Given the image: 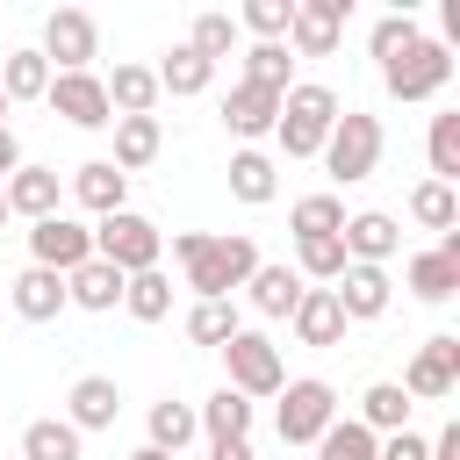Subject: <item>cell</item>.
<instances>
[{"mask_svg":"<svg viewBox=\"0 0 460 460\" xmlns=\"http://www.w3.org/2000/svg\"><path fill=\"white\" fill-rule=\"evenodd\" d=\"M172 259H180L194 302H230V288H244L259 273V244L244 230H180Z\"/></svg>","mask_w":460,"mask_h":460,"instance_id":"1","label":"cell"},{"mask_svg":"<svg viewBox=\"0 0 460 460\" xmlns=\"http://www.w3.org/2000/svg\"><path fill=\"white\" fill-rule=\"evenodd\" d=\"M338 122V93L323 79H295L280 93V115H273V137H280V158H316L323 137Z\"/></svg>","mask_w":460,"mask_h":460,"instance_id":"2","label":"cell"},{"mask_svg":"<svg viewBox=\"0 0 460 460\" xmlns=\"http://www.w3.org/2000/svg\"><path fill=\"white\" fill-rule=\"evenodd\" d=\"M381 151H388L381 115H367V108H338V122H331V137H323V151H316V158L331 165V180H338V187H352V180H374Z\"/></svg>","mask_w":460,"mask_h":460,"instance_id":"3","label":"cell"},{"mask_svg":"<svg viewBox=\"0 0 460 460\" xmlns=\"http://www.w3.org/2000/svg\"><path fill=\"white\" fill-rule=\"evenodd\" d=\"M158 252H165V230H158L151 216H137V208H115V216L93 223V259H108L122 280H129V273H151Z\"/></svg>","mask_w":460,"mask_h":460,"instance_id":"4","label":"cell"},{"mask_svg":"<svg viewBox=\"0 0 460 460\" xmlns=\"http://www.w3.org/2000/svg\"><path fill=\"white\" fill-rule=\"evenodd\" d=\"M331 424H338V388H331V381L302 374V381H288V388H280V410H273L280 446H316Z\"/></svg>","mask_w":460,"mask_h":460,"instance_id":"5","label":"cell"},{"mask_svg":"<svg viewBox=\"0 0 460 460\" xmlns=\"http://www.w3.org/2000/svg\"><path fill=\"white\" fill-rule=\"evenodd\" d=\"M223 367H230V381H223V388H237L244 402H259V395H280V388H288L280 345H273L266 331H237V338L223 345Z\"/></svg>","mask_w":460,"mask_h":460,"instance_id":"6","label":"cell"},{"mask_svg":"<svg viewBox=\"0 0 460 460\" xmlns=\"http://www.w3.org/2000/svg\"><path fill=\"white\" fill-rule=\"evenodd\" d=\"M446 79H453V50H446L438 36H417L410 50H395V58L381 65V86H388L395 101H431Z\"/></svg>","mask_w":460,"mask_h":460,"instance_id":"7","label":"cell"},{"mask_svg":"<svg viewBox=\"0 0 460 460\" xmlns=\"http://www.w3.org/2000/svg\"><path fill=\"white\" fill-rule=\"evenodd\" d=\"M410 402H446L453 388H460V338L453 331H438V338H424L417 352H410V367H402V381H395Z\"/></svg>","mask_w":460,"mask_h":460,"instance_id":"8","label":"cell"},{"mask_svg":"<svg viewBox=\"0 0 460 460\" xmlns=\"http://www.w3.org/2000/svg\"><path fill=\"white\" fill-rule=\"evenodd\" d=\"M93 58H101V22L86 7H58L43 22V65L50 72H93Z\"/></svg>","mask_w":460,"mask_h":460,"instance_id":"9","label":"cell"},{"mask_svg":"<svg viewBox=\"0 0 460 460\" xmlns=\"http://www.w3.org/2000/svg\"><path fill=\"white\" fill-rule=\"evenodd\" d=\"M93 259V230L79 223V216H43V223H29V266H50V273H79Z\"/></svg>","mask_w":460,"mask_h":460,"instance_id":"10","label":"cell"},{"mask_svg":"<svg viewBox=\"0 0 460 460\" xmlns=\"http://www.w3.org/2000/svg\"><path fill=\"white\" fill-rule=\"evenodd\" d=\"M50 115H65L72 129H108L115 122V108H108V86H101V72H50Z\"/></svg>","mask_w":460,"mask_h":460,"instance_id":"11","label":"cell"},{"mask_svg":"<svg viewBox=\"0 0 460 460\" xmlns=\"http://www.w3.org/2000/svg\"><path fill=\"white\" fill-rule=\"evenodd\" d=\"M345 14H352V0H295L288 50H295V58H331L338 36H345Z\"/></svg>","mask_w":460,"mask_h":460,"instance_id":"12","label":"cell"},{"mask_svg":"<svg viewBox=\"0 0 460 460\" xmlns=\"http://www.w3.org/2000/svg\"><path fill=\"white\" fill-rule=\"evenodd\" d=\"M338 244H345V266H388L402 252V223L388 208H359V216H345Z\"/></svg>","mask_w":460,"mask_h":460,"instance_id":"13","label":"cell"},{"mask_svg":"<svg viewBox=\"0 0 460 460\" xmlns=\"http://www.w3.org/2000/svg\"><path fill=\"white\" fill-rule=\"evenodd\" d=\"M402 280H410L417 302H453V295H460V230H446L431 252H417V259L402 266Z\"/></svg>","mask_w":460,"mask_h":460,"instance_id":"14","label":"cell"},{"mask_svg":"<svg viewBox=\"0 0 460 460\" xmlns=\"http://www.w3.org/2000/svg\"><path fill=\"white\" fill-rule=\"evenodd\" d=\"M331 295H338L345 323H374V316H388L395 280H388V266H345V273L331 280Z\"/></svg>","mask_w":460,"mask_h":460,"instance_id":"15","label":"cell"},{"mask_svg":"<svg viewBox=\"0 0 460 460\" xmlns=\"http://www.w3.org/2000/svg\"><path fill=\"white\" fill-rule=\"evenodd\" d=\"M0 194H7V216H29V223H43V216H58V208H65L58 165H14V172L0 180Z\"/></svg>","mask_w":460,"mask_h":460,"instance_id":"16","label":"cell"},{"mask_svg":"<svg viewBox=\"0 0 460 460\" xmlns=\"http://www.w3.org/2000/svg\"><path fill=\"white\" fill-rule=\"evenodd\" d=\"M115 417H122V388H115L108 374H79L72 395H65V424L86 438V431H108Z\"/></svg>","mask_w":460,"mask_h":460,"instance_id":"17","label":"cell"},{"mask_svg":"<svg viewBox=\"0 0 460 460\" xmlns=\"http://www.w3.org/2000/svg\"><path fill=\"white\" fill-rule=\"evenodd\" d=\"M288 323H295V338L316 345V352H323V345H345V309H338L331 288H302V302H295Z\"/></svg>","mask_w":460,"mask_h":460,"instance_id":"18","label":"cell"},{"mask_svg":"<svg viewBox=\"0 0 460 460\" xmlns=\"http://www.w3.org/2000/svg\"><path fill=\"white\" fill-rule=\"evenodd\" d=\"M273 115H280V93H266V86H244V79H237V86L223 93V122H230V137H244V144H252V137H273Z\"/></svg>","mask_w":460,"mask_h":460,"instance_id":"19","label":"cell"},{"mask_svg":"<svg viewBox=\"0 0 460 460\" xmlns=\"http://www.w3.org/2000/svg\"><path fill=\"white\" fill-rule=\"evenodd\" d=\"M158 144H165V129H158V115H115V172L129 180V172H144L151 158H158Z\"/></svg>","mask_w":460,"mask_h":460,"instance_id":"20","label":"cell"},{"mask_svg":"<svg viewBox=\"0 0 460 460\" xmlns=\"http://www.w3.org/2000/svg\"><path fill=\"white\" fill-rule=\"evenodd\" d=\"M58 309H72V302H65V273H50V266H22V273H14V316L50 323Z\"/></svg>","mask_w":460,"mask_h":460,"instance_id":"21","label":"cell"},{"mask_svg":"<svg viewBox=\"0 0 460 460\" xmlns=\"http://www.w3.org/2000/svg\"><path fill=\"white\" fill-rule=\"evenodd\" d=\"M122 194H129V180H122L108 158H86V165L72 172V201H79V208H93V216H115V208H129Z\"/></svg>","mask_w":460,"mask_h":460,"instance_id":"22","label":"cell"},{"mask_svg":"<svg viewBox=\"0 0 460 460\" xmlns=\"http://www.w3.org/2000/svg\"><path fill=\"white\" fill-rule=\"evenodd\" d=\"M302 288H309V280H302L295 266H266V259H259V273L244 280V295H252V309H259V316H295Z\"/></svg>","mask_w":460,"mask_h":460,"instance_id":"23","label":"cell"},{"mask_svg":"<svg viewBox=\"0 0 460 460\" xmlns=\"http://www.w3.org/2000/svg\"><path fill=\"white\" fill-rule=\"evenodd\" d=\"M230 194H237V201H252V208H266V201L280 194V165H273L266 151H252V144H244V151H230Z\"/></svg>","mask_w":460,"mask_h":460,"instance_id":"24","label":"cell"},{"mask_svg":"<svg viewBox=\"0 0 460 460\" xmlns=\"http://www.w3.org/2000/svg\"><path fill=\"white\" fill-rule=\"evenodd\" d=\"M252 410H259V402H244L237 388H216V395L194 410V424L208 431V446H223V438H252Z\"/></svg>","mask_w":460,"mask_h":460,"instance_id":"25","label":"cell"},{"mask_svg":"<svg viewBox=\"0 0 460 460\" xmlns=\"http://www.w3.org/2000/svg\"><path fill=\"white\" fill-rule=\"evenodd\" d=\"M101 86H108V108L115 115H151L158 108V72L151 65H115Z\"/></svg>","mask_w":460,"mask_h":460,"instance_id":"26","label":"cell"},{"mask_svg":"<svg viewBox=\"0 0 460 460\" xmlns=\"http://www.w3.org/2000/svg\"><path fill=\"white\" fill-rule=\"evenodd\" d=\"M65 302L72 309H115L122 302V273L108 259H86L79 273H65Z\"/></svg>","mask_w":460,"mask_h":460,"instance_id":"27","label":"cell"},{"mask_svg":"<svg viewBox=\"0 0 460 460\" xmlns=\"http://www.w3.org/2000/svg\"><path fill=\"white\" fill-rule=\"evenodd\" d=\"M410 223H424V230H460V187H446V180H417L410 187Z\"/></svg>","mask_w":460,"mask_h":460,"instance_id":"28","label":"cell"},{"mask_svg":"<svg viewBox=\"0 0 460 460\" xmlns=\"http://www.w3.org/2000/svg\"><path fill=\"white\" fill-rule=\"evenodd\" d=\"M122 309H129L137 323H165V316H172V280H165L158 266H151V273H129V280H122Z\"/></svg>","mask_w":460,"mask_h":460,"instance_id":"29","label":"cell"},{"mask_svg":"<svg viewBox=\"0 0 460 460\" xmlns=\"http://www.w3.org/2000/svg\"><path fill=\"white\" fill-rule=\"evenodd\" d=\"M359 424H367L374 438H388V431H410V395H402L395 381H374V388L359 395Z\"/></svg>","mask_w":460,"mask_h":460,"instance_id":"30","label":"cell"},{"mask_svg":"<svg viewBox=\"0 0 460 460\" xmlns=\"http://www.w3.org/2000/svg\"><path fill=\"white\" fill-rule=\"evenodd\" d=\"M0 93H7V108H14V101H43V93H50V65H43V50H7V65H0Z\"/></svg>","mask_w":460,"mask_h":460,"instance_id":"31","label":"cell"},{"mask_svg":"<svg viewBox=\"0 0 460 460\" xmlns=\"http://www.w3.org/2000/svg\"><path fill=\"white\" fill-rule=\"evenodd\" d=\"M86 453V438L65 424V417H36L29 431H22V460H79Z\"/></svg>","mask_w":460,"mask_h":460,"instance_id":"32","label":"cell"},{"mask_svg":"<svg viewBox=\"0 0 460 460\" xmlns=\"http://www.w3.org/2000/svg\"><path fill=\"white\" fill-rule=\"evenodd\" d=\"M208 79H216V65H208V58H194L187 43H180V50H165V65H158V93H172V101L208 93Z\"/></svg>","mask_w":460,"mask_h":460,"instance_id":"33","label":"cell"},{"mask_svg":"<svg viewBox=\"0 0 460 460\" xmlns=\"http://www.w3.org/2000/svg\"><path fill=\"white\" fill-rule=\"evenodd\" d=\"M144 424H151V446H158V453H172V460H180V446L201 431V424H194V402H172V395H165V402H151V417H144Z\"/></svg>","mask_w":460,"mask_h":460,"instance_id":"34","label":"cell"},{"mask_svg":"<svg viewBox=\"0 0 460 460\" xmlns=\"http://www.w3.org/2000/svg\"><path fill=\"white\" fill-rule=\"evenodd\" d=\"M295 58H288V43H252L244 50V86H266V93H288L295 79Z\"/></svg>","mask_w":460,"mask_h":460,"instance_id":"35","label":"cell"},{"mask_svg":"<svg viewBox=\"0 0 460 460\" xmlns=\"http://www.w3.org/2000/svg\"><path fill=\"white\" fill-rule=\"evenodd\" d=\"M424 151H431V180H460V108H446V115H431V137H424Z\"/></svg>","mask_w":460,"mask_h":460,"instance_id":"36","label":"cell"},{"mask_svg":"<svg viewBox=\"0 0 460 460\" xmlns=\"http://www.w3.org/2000/svg\"><path fill=\"white\" fill-rule=\"evenodd\" d=\"M288 223H295V237H338L345 230V201L338 194H302L288 208Z\"/></svg>","mask_w":460,"mask_h":460,"instance_id":"37","label":"cell"},{"mask_svg":"<svg viewBox=\"0 0 460 460\" xmlns=\"http://www.w3.org/2000/svg\"><path fill=\"white\" fill-rule=\"evenodd\" d=\"M381 453V438L359 424V417H338L323 438H316V460H374Z\"/></svg>","mask_w":460,"mask_h":460,"instance_id":"38","label":"cell"},{"mask_svg":"<svg viewBox=\"0 0 460 460\" xmlns=\"http://www.w3.org/2000/svg\"><path fill=\"white\" fill-rule=\"evenodd\" d=\"M295 273L331 288V280L345 273V244H338V237H295Z\"/></svg>","mask_w":460,"mask_h":460,"instance_id":"39","label":"cell"},{"mask_svg":"<svg viewBox=\"0 0 460 460\" xmlns=\"http://www.w3.org/2000/svg\"><path fill=\"white\" fill-rule=\"evenodd\" d=\"M237 331H244V323H237L230 302H194V309H187V338H194V345H216V352H223Z\"/></svg>","mask_w":460,"mask_h":460,"instance_id":"40","label":"cell"},{"mask_svg":"<svg viewBox=\"0 0 460 460\" xmlns=\"http://www.w3.org/2000/svg\"><path fill=\"white\" fill-rule=\"evenodd\" d=\"M230 22H237V29H252L259 43H280V36H288V22H295V0H244Z\"/></svg>","mask_w":460,"mask_h":460,"instance_id":"41","label":"cell"},{"mask_svg":"<svg viewBox=\"0 0 460 460\" xmlns=\"http://www.w3.org/2000/svg\"><path fill=\"white\" fill-rule=\"evenodd\" d=\"M187 50H194V58H208V65H223V58L237 50V22H230V14H216V7H208V14H194Z\"/></svg>","mask_w":460,"mask_h":460,"instance_id":"42","label":"cell"},{"mask_svg":"<svg viewBox=\"0 0 460 460\" xmlns=\"http://www.w3.org/2000/svg\"><path fill=\"white\" fill-rule=\"evenodd\" d=\"M417 36H424V29H417L410 14H381V22H374V58L388 65V58H395V50H410Z\"/></svg>","mask_w":460,"mask_h":460,"instance_id":"43","label":"cell"},{"mask_svg":"<svg viewBox=\"0 0 460 460\" xmlns=\"http://www.w3.org/2000/svg\"><path fill=\"white\" fill-rule=\"evenodd\" d=\"M374 460H431V438H417V431H388Z\"/></svg>","mask_w":460,"mask_h":460,"instance_id":"44","label":"cell"},{"mask_svg":"<svg viewBox=\"0 0 460 460\" xmlns=\"http://www.w3.org/2000/svg\"><path fill=\"white\" fill-rule=\"evenodd\" d=\"M431 460H460V424H446V431L431 438Z\"/></svg>","mask_w":460,"mask_h":460,"instance_id":"45","label":"cell"},{"mask_svg":"<svg viewBox=\"0 0 460 460\" xmlns=\"http://www.w3.org/2000/svg\"><path fill=\"white\" fill-rule=\"evenodd\" d=\"M208 460H252V438H223V446H208Z\"/></svg>","mask_w":460,"mask_h":460,"instance_id":"46","label":"cell"},{"mask_svg":"<svg viewBox=\"0 0 460 460\" xmlns=\"http://www.w3.org/2000/svg\"><path fill=\"white\" fill-rule=\"evenodd\" d=\"M22 165V144H14V129H0V180Z\"/></svg>","mask_w":460,"mask_h":460,"instance_id":"47","label":"cell"},{"mask_svg":"<svg viewBox=\"0 0 460 460\" xmlns=\"http://www.w3.org/2000/svg\"><path fill=\"white\" fill-rule=\"evenodd\" d=\"M129 460H172V453H158V446H137V453H129Z\"/></svg>","mask_w":460,"mask_h":460,"instance_id":"48","label":"cell"},{"mask_svg":"<svg viewBox=\"0 0 460 460\" xmlns=\"http://www.w3.org/2000/svg\"><path fill=\"white\" fill-rule=\"evenodd\" d=\"M0 129H7V93H0Z\"/></svg>","mask_w":460,"mask_h":460,"instance_id":"49","label":"cell"},{"mask_svg":"<svg viewBox=\"0 0 460 460\" xmlns=\"http://www.w3.org/2000/svg\"><path fill=\"white\" fill-rule=\"evenodd\" d=\"M0 223H7V194H0Z\"/></svg>","mask_w":460,"mask_h":460,"instance_id":"50","label":"cell"}]
</instances>
